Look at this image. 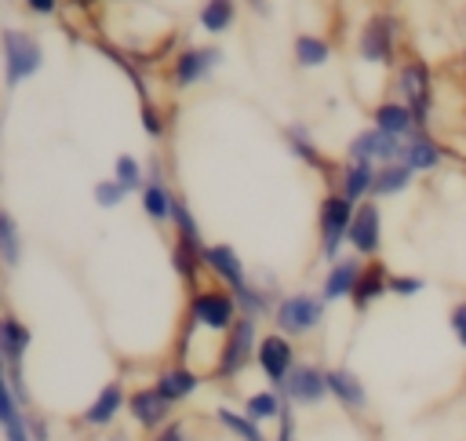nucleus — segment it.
Returning a JSON list of instances; mask_svg holds the SVG:
<instances>
[{
  "mask_svg": "<svg viewBox=\"0 0 466 441\" xmlns=\"http://www.w3.org/2000/svg\"><path fill=\"white\" fill-rule=\"evenodd\" d=\"M255 364H258V372L266 375V383L269 386H284V379L291 375V368L299 364V354H295V343L284 335V332H262V339H258V350H255Z\"/></svg>",
  "mask_w": 466,
  "mask_h": 441,
  "instance_id": "1a4fd4ad",
  "label": "nucleus"
},
{
  "mask_svg": "<svg viewBox=\"0 0 466 441\" xmlns=\"http://www.w3.org/2000/svg\"><path fill=\"white\" fill-rule=\"evenodd\" d=\"M375 171L379 164H368V160H346L339 168V190L346 200L360 204V200H371V186H375Z\"/></svg>",
  "mask_w": 466,
  "mask_h": 441,
  "instance_id": "aec40b11",
  "label": "nucleus"
},
{
  "mask_svg": "<svg viewBox=\"0 0 466 441\" xmlns=\"http://www.w3.org/2000/svg\"><path fill=\"white\" fill-rule=\"evenodd\" d=\"M240 317V306H237V295L229 288H197L189 292V303H186V324L193 328H204L211 335H226Z\"/></svg>",
  "mask_w": 466,
  "mask_h": 441,
  "instance_id": "7ed1b4c3",
  "label": "nucleus"
},
{
  "mask_svg": "<svg viewBox=\"0 0 466 441\" xmlns=\"http://www.w3.org/2000/svg\"><path fill=\"white\" fill-rule=\"evenodd\" d=\"M371 124L382 128V131H390V135H397V138H411L415 131H426V128L419 124V117L411 113V106L400 102V98H382V102H375Z\"/></svg>",
  "mask_w": 466,
  "mask_h": 441,
  "instance_id": "a211bd4d",
  "label": "nucleus"
},
{
  "mask_svg": "<svg viewBox=\"0 0 466 441\" xmlns=\"http://www.w3.org/2000/svg\"><path fill=\"white\" fill-rule=\"evenodd\" d=\"M153 441H193V434H189V423L186 419H171L167 426H160L153 434Z\"/></svg>",
  "mask_w": 466,
  "mask_h": 441,
  "instance_id": "ea45409f",
  "label": "nucleus"
},
{
  "mask_svg": "<svg viewBox=\"0 0 466 441\" xmlns=\"http://www.w3.org/2000/svg\"><path fill=\"white\" fill-rule=\"evenodd\" d=\"M353 211L357 204L346 200L342 193H328L320 197V208H317V244H320V259L324 262H335L346 237H350V222H353Z\"/></svg>",
  "mask_w": 466,
  "mask_h": 441,
  "instance_id": "0eeeda50",
  "label": "nucleus"
},
{
  "mask_svg": "<svg viewBox=\"0 0 466 441\" xmlns=\"http://www.w3.org/2000/svg\"><path fill=\"white\" fill-rule=\"evenodd\" d=\"M364 262L360 255H339L335 262H328V273L320 281V295L324 303H342V299H353L357 292V281L364 273Z\"/></svg>",
  "mask_w": 466,
  "mask_h": 441,
  "instance_id": "dca6fc26",
  "label": "nucleus"
},
{
  "mask_svg": "<svg viewBox=\"0 0 466 441\" xmlns=\"http://www.w3.org/2000/svg\"><path fill=\"white\" fill-rule=\"evenodd\" d=\"M393 98L408 102L422 128L430 124V109H433V69H430L426 58L408 55L404 62H397V73H393Z\"/></svg>",
  "mask_w": 466,
  "mask_h": 441,
  "instance_id": "39448f33",
  "label": "nucleus"
},
{
  "mask_svg": "<svg viewBox=\"0 0 466 441\" xmlns=\"http://www.w3.org/2000/svg\"><path fill=\"white\" fill-rule=\"evenodd\" d=\"M346 244L360 259H379V251H382V208H379V200H360L357 204Z\"/></svg>",
  "mask_w": 466,
  "mask_h": 441,
  "instance_id": "9b49d317",
  "label": "nucleus"
},
{
  "mask_svg": "<svg viewBox=\"0 0 466 441\" xmlns=\"http://www.w3.org/2000/svg\"><path fill=\"white\" fill-rule=\"evenodd\" d=\"M258 321L255 317H237V324L222 335V343H218V354H215V368H211V375L218 379V383H233L251 361H255V350H258Z\"/></svg>",
  "mask_w": 466,
  "mask_h": 441,
  "instance_id": "f03ea898",
  "label": "nucleus"
},
{
  "mask_svg": "<svg viewBox=\"0 0 466 441\" xmlns=\"http://www.w3.org/2000/svg\"><path fill=\"white\" fill-rule=\"evenodd\" d=\"M277 441H295V412H291V401L284 405V415L277 423Z\"/></svg>",
  "mask_w": 466,
  "mask_h": 441,
  "instance_id": "79ce46f5",
  "label": "nucleus"
},
{
  "mask_svg": "<svg viewBox=\"0 0 466 441\" xmlns=\"http://www.w3.org/2000/svg\"><path fill=\"white\" fill-rule=\"evenodd\" d=\"M400 146L404 138L368 124L364 131H357L350 142H346V160H368V164H390V160H400Z\"/></svg>",
  "mask_w": 466,
  "mask_h": 441,
  "instance_id": "f8f14e48",
  "label": "nucleus"
},
{
  "mask_svg": "<svg viewBox=\"0 0 466 441\" xmlns=\"http://www.w3.org/2000/svg\"><path fill=\"white\" fill-rule=\"evenodd\" d=\"M248 7H251V15H258V18H269V15H273V4H269V0H248Z\"/></svg>",
  "mask_w": 466,
  "mask_h": 441,
  "instance_id": "c03bdc74",
  "label": "nucleus"
},
{
  "mask_svg": "<svg viewBox=\"0 0 466 441\" xmlns=\"http://www.w3.org/2000/svg\"><path fill=\"white\" fill-rule=\"evenodd\" d=\"M390 270L382 266V259H368L364 262V273H360V281H357V292H353V306L357 310H368L375 299H382V295H390Z\"/></svg>",
  "mask_w": 466,
  "mask_h": 441,
  "instance_id": "393cba45",
  "label": "nucleus"
},
{
  "mask_svg": "<svg viewBox=\"0 0 466 441\" xmlns=\"http://www.w3.org/2000/svg\"><path fill=\"white\" fill-rule=\"evenodd\" d=\"M280 394H284V401H291V405H299V408H317L320 401L331 397L328 368H320V364H313V361H299V364L291 368V375L284 379Z\"/></svg>",
  "mask_w": 466,
  "mask_h": 441,
  "instance_id": "9d476101",
  "label": "nucleus"
},
{
  "mask_svg": "<svg viewBox=\"0 0 466 441\" xmlns=\"http://www.w3.org/2000/svg\"><path fill=\"white\" fill-rule=\"evenodd\" d=\"M204 266L218 277V284L222 288H229L233 295H240L248 284H251V273H248V266H244V259H240V251L233 248V244H208L204 248Z\"/></svg>",
  "mask_w": 466,
  "mask_h": 441,
  "instance_id": "4468645a",
  "label": "nucleus"
},
{
  "mask_svg": "<svg viewBox=\"0 0 466 441\" xmlns=\"http://www.w3.org/2000/svg\"><path fill=\"white\" fill-rule=\"evenodd\" d=\"M291 58L299 69H320L331 62V44L324 36H313V33H299L291 40Z\"/></svg>",
  "mask_w": 466,
  "mask_h": 441,
  "instance_id": "c85d7f7f",
  "label": "nucleus"
},
{
  "mask_svg": "<svg viewBox=\"0 0 466 441\" xmlns=\"http://www.w3.org/2000/svg\"><path fill=\"white\" fill-rule=\"evenodd\" d=\"M411 182H415V171H411L408 164H400V160L379 164V171H375V186H371V200L397 197V193H404Z\"/></svg>",
  "mask_w": 466,
  "mask_h": 441,
  "instance_id": "cd10ccee",
  "label": "nucleus"
},
{
  "mask_svg": "<svg viewBox=\"0 0 466 441\" xmlns=\"http://www.w3.org/2000/svg\"><path fill=\"white\" fill-rule=\"evenodd\" d=\"M25 412L29 408H22L18 397L11 394V386L0 379V426H4V441H33Z\"/></svg>",
  "mask_w": 466,
  "mask_h": 441,
  "instance_id": "a878e982",
  "label": "nucleus"
},
{
  "mask_svg": "<svg viewBox=\"0 0 466 441\" xmlns=\"http://www.w3.org/2000/svg\"><path fill=\"white\" fill-rule=\"evenodd\" d=\"M69 4L80 7V11H91V7H95V0H69Z\"/></svg>",
  "mask_w": 466,
  "mask_h": 441,
  "instance_id": "a18cd8bd",
  "label": "nucleus"
},
{
  "mask_svg": "<svg viewBox=\"0 0 466 441\" xmlns=\"http://www.w3.org/2000/svg\"><path fill=\"white\" fill-rule=\"evenodd\" d=\"M0 55H4V87L7 91H15L18 84H25L29 77H36L44 69V44L29 29L4 26Z\"/></svg>",
  "mask_w": 466,
  "mask_h": 441,
  "instance_id": "f257e3e1",
  "label": "nucleus"
},
{
  "mask_svg": "<svg viewBox=\"0 0 466 441\" xmlns=\"http://www.w3.org/2000/svg\"><path fill=\"white\" fill-rule=\"evenodd\" d=\"M284 394L277 390V386H269V390H255V394H248L244 397V412L255 419V423H280V415H284Z\"/></svg>",
  "mask_w": 466,
  "mask_h": 441,
  "instance_id": "7c9ffc66",
  "label": "nucleus"
},
{
  "mask_svg": "<svg viewBox=\"0 0 466 441\" xmlns=\"http://www.w3.org/2000/svg\"><path fill=\"white\" fill-rule=\"evenodd\" d=\"M328 386H331V397L346 408V412H364L368 408V390H364V383H360V375L357 372H350V368H328Z\"/></svg>",
  "mask_w": 466,
  "mask_h": 441,
  "instance_id": "5701e85b",
  "label": "nucleus"
},
{
  "mask_svg": "<svg viewBox=\"0 0 466 441\" xmlns=\"http://www.w3.org/2000/svg\"><path fill=\"white\" fill-rule=\"evenodd\" d=\"M448 328H451L455 343L466 350V299H459V303L448 310Z\"/></svg>",
  "mask_w": 466,
  "mask_h": 441,
  "instance_id": "58836bf2",
  "label": "nucleus"
},
{
  "mask_svg": "<svg viewBox=\"0 0 466 441\" xmlns=\"http://www.w3.org/2000/svg\"><path fill=\"white\" fill-rule=\"evenodd\" d=\"M113 179L127 190V193H138L146 186V164L135 157V153H116L113 160Z\"/></svg>",
  "mask_w": 466,
  "mask_h": 441,
  "instance_id": "f704fd0d",
  "label": "nucleus"
},
{
  "mask_svg": "<svg viewBox=\"0 0 466 441\" xmlns=\"http://www.w3.org/2000/svg\"><path fill=\"white\" fill-rule=\"evenodd\" d=\"M324 313H328V303L320 292H284L277 299V310L269 321L288 339H302L324 324Z\"/></svg>",
  "mask_w": 466,
  "mask_h": 441,
  "instance_id": "20e7f679",
  "label": "nucleus"
},
{
  "mask_svg": "<svg viewBox=\"0 0 466 441\" xmlns=\"http://www.w3.org/2000/svg\"><path fill=\"white\" fill-rule=\"evenodd\" d=\"M171 412H175V405L157 390V386H138V390H131L127 394V415L135 419V426H142V430H160V426H167L171 423Z\"/></svg>",
  "mask_w": 466,
  "mask_h": 441,
  "instance_id": "2eb2a0df",
  "label": "nucleus"
},
{
  "mask_svg": "<svg viewBox=\"0 0 466 441\" xmlns=\"http://www.w3.org/2000/svg\"><path fill=\"white\" fill-rule=\"evenodd\" d=\"M441 160H444V146H441L430 131H415V135L404 138V146H400V164H408L415 175L437 171Z\"/></svg>",
  "mask_w": 466,
  "mask_h": 441,
  "instance_id": "6ab92c4d",
  "label": "nucleus"
},
{
  "mask_svg": "<svg viewBox=\"0 0 466 441\" xmlns=\"http://www.w3.org/2000/svg\"><path fill=\"white\" fill-rule=\"evenodd\" d=\"M33 332L29 324H22L15 313L0 317V354H4V368H22V357L29 354Z\"/></svg>",
  "mask_w": 466,
  "mask_h": 441,
  "instance_id": "4be33fe9",
  "label": "nucleus"
},
{
  "mask_svg": "<svg viewBox=\"0 0 466 441\" xmlns=\"http://www.w3.org/2000/svg\"><path fill=\"white\" fill-rule=\"evenodd\" d=\"M138 120H142V131L149 135V138H164V117H160V109H157V102L146 95L142 98V106H138Z\"/></svg>",
  "mask_w": 466,
  "mask_h": 441,
  "instance_id": "e433bc0d",
  "label": "nucleus"
},
{
  "mask_svg": "<svg viewBox=\"0 0 466 441\" xmlns=\"http://www.w3.org/2000/svg\"><path fill=\"white\" fill-rule=\"evenodd\" d=\"M91 197H95V204H98V208H120V204L127 200V190L109 175V179H98V182H95Z\"/></svg>",
  "mask_w": 466,
  "mask_h": 441,
  "instance_id": "c9c22d12",
  "label": "nucleus"
},
{
  "mask_svg": "<svg viewBox=\"0 0 466 441\" xmlns=\"http://www.w3.org/2000/svg\"><path fill=\"white\" fill-rule=\"evenodd\" d=\"M106 441H127V434H124V430H116V434H109Z\"/></svg>",
  "mask_w": 466,
  "mask_h": 441,
  "instance_id": "49530a36",
  "label": "nucleus"
},
{
  "mask_svg": "<svg viewBox=\"0 0 466 441\" xmlns=\"http://www.w3.org/2000/svg\"><path fill=\"white\" fill-rule=\"evenodd\" d=\"M426 288V281L419 273H393L390 277V295H419Z\"/></svg>",
  "mask_w": 466,
  "mask_h": 441,
  "instance_id": "4c0bfd02",
  "label": "nucleus"
},
{
  "mask_svg": "<svg viewBox=\"0 0 466 441\" xmlns=\"http://www.w3.org/2000/svg\"><path fill=\"white\" fill-rule=\"evenodd\" d=\"M397 44H400V18L390 11H375L357 33V58L364 66H393Z\"/></svg>",
  "mask_w": 466,
  "mask_h": 441,
  "instance_id": "423d86ee",
  "label": "nucleus"
},
{
  "mask_svg": "<svg viewBox=\"0 0 466 441\" xmlns=\"http://www.w3.org/2000/svg\"><path fill=\"white\" fill-rule=\"evenodd\" d=\"M124 408H127V390H124L120 379H113V383H106V386L95 394V401H87V408L80 412V423L91 426V430H106V426L116 423V415H120Z\"/></svg>",
  "mask_w": 466,
  "mask_h": 441,
  "instance_id": "f3484780",
  "label": "nucleus"
},
{
  "mask_svg": "<svg viewBox=\"0 0 466 441\" xmlns=\"http://www.w3.org/2000/svg\"><path fill=\"white\" fill-rule=\"evenodd\" d=\"M138 204L153 222H171V208H175V190L164 179V160L160 153H153L146 160V186L138 190Z\"/></svg>",
  "mask_w": 466,
  "mask_h": 441,
  "instance_id": "ddd939ff",
  "label": "nucleus"
},
{
  "mask_svg": "<svg viewBox=\"0 0 466 441\" xmlns=\"http://www.w3.org/2000/svg\"><path fill=\"white\" fill-rule=\"evenodd\" d=\"M277 299H280L277 292H269V288H262L258 281H251V284L237 295V306H240L244 317H255V321H258V317H273Z\"/></svg>",
  "mask_w": 466,
  "mask_h": 441,
  "instance_id": "473e14b6",
  "label": "nucleus"
},
{
  "mask_svg": "<svg viewBox=\"0 0 466 441\" xmlns=\"http://www.w3.org/2000/svg\"><path fill=\"white\" fill-rule=\"evenodd\" d=\"M25 419H29V434H33V441H51V426H47V419L40 415V412H25Z\"/></svg>",
  "mask_w": 466,
  "mask_h": 441,
  "instance_id": "a19ab883",
  "label": "nucleus"
},
{
  "mask_svg": "<svg viewBox=\"0 0 466 441\" xmlns=\"http://www.w3.org/2000/svg\"><path fill=\"white\" fill-rule=\"evenodd\" d=\"M233 22H237V0H204L197 7V29H204L208 36L229 33Z\"/></svg>",
  "mask_w": 466,
  "mask_h": 441,
  "instance_id": "bb28decb",
  "label": "nucleus"
},
{
  "mask_svg": "<svg viewBox=\"0 0 466 441\" xmlns=\"http://www.w3.org/2000/svg\"><path fill=\"white\" fill-rule=\"evenodd\" d=\"M284 146L302 160V164H309V168H317V171H328L331 164H328V157L320 153V146H317V138H313V131L302 124V120H291V124H284Z\"/></svg>",
  "mask_w": 466,
  "mask_h": 441,
  "instance_id": "b1692460",
  "label": "nucleus"
},
{
  "mask_svg": "<svg viewBox=\"0 0 466 441\" xmlns=\"http://www.w3.org/2000/svg\"><path fill=\"white\" fill-rule=\"evenodd\" d=\"M215 419H218V426H222L226 434H233L237 441H269V437L262 434V423H255L244 408L237 412V408H229V405H218V408H215Z\"/></svg>",
  "mask_w": 466,
  "mask_h": 441,
  "instance_id": "c756f323",
  "label": "nucleus"
},
{
  "mask_svg": "<svg viewBox=\"0 0 466 441\" xmlns=\"http://www.w3.org/2000/svg\"><path fill=\"white\" fill-rule=\"evenodd\" d=\"M0 259L7 270H15L22 262V230L11 211H0Z\"/></svg>",
  "mask_w": 466,
  "mask_h": 441,
  "instance_id": "72a5a7b5",
  "label": "nucleus"
},
{
  "mask_svg": "<svg viewBox=\"0 0 466 441\" xmlns=\"http://www.w3.org/2000/svg\"><path fill=\"white\" fill-rule=\"evenodd\" d=\"M22 4H25V11H29V15L51 18V15L58 11V4H62V0H22Z\"/></svg>",
  "mask_w": 466,
  "mask_h": 441,
  "instance_id": "37998d69",
  "label": "nucleus"
},
{
  "mask_svg": "<svg viewBox=\"0 0 466 441\" xmlns=\"http://www.w3.org/2000/svg\"><path fill=\"white\" fill-rule=\"evenodd\" d=\"M171 405H182V401H189L197 390H200V375L186 364V361H175V364H167L160 375H157V383H153Z\"/></svg>",
  "mask_w": 466,
  "mask_h": 441,
  "instance_id": "412c9836",
  "label": "nucleus"
},
{
  "mask_svg": "<svg viewBox=\"0 0 466 441\" xmlns=\"http://www.w3.org/2000/svg\"><path fill=\"white\" fill-rule=\"evenodd\" d=\"M222 62H226V55H222L218 44H189V47H182V51L171 58V66H167V84H171L175 91L197 87V84L211 80Z\"/></svg>",
  "mask_w": 466,
  "mask_h": 441,
  "instance_id": "6e6552de",
  "label": "nucleus"
},
{
  "mask_svg": "<svg viewBox=\"0 0 466 441\" xmlns=\"http://www.w3.org/2000/svg\"><path fill=\"white\" fill-rule=\"evenodd\" d=\"M171 230H175V241H178V244H189V248H204V244H208V241L200 237V222H197V215L189 211V204H186L182 193H175Z\"/></svg>",
  "mask_w": 466,
  "mask_h": 441,
  "instance_id": "2f4dec72",
  "label": "nucleus"
}]
</instances>
